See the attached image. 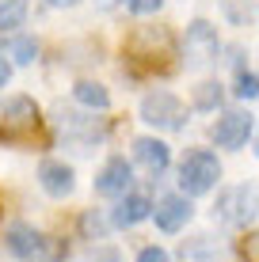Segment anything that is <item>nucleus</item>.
Returning <instances> with one entry per match:
<instances>
[{"label":"nucleus","instance_id":"nucleus-1","mask_svg":"<svg viewBox=\"0 0 259 262\" xmlns=\"http://www.w3.org/2000/svg\"><path fill=\"white\" fill-rule=\"evenodd\" d=\"M126 65H130V76L141 80V76H172L180 69V42L168 27H133V34L126 38Z\"/></svg>","mask_w":259,"mask_h":262},{"label":"nucleus","instance_id":"nucleus-2","mask_svg":"<svg viewBox=\"0 0 259 262\" xmlns=\"http://www.w3.org/2000/svg\"><path fill=\"white\" fill-rule=\"evenodd\" d=\"M4 243L19 262H61L69 255V247L61 239H50L42 236L38 228H31L27 221H15L12 228L4 232Z\"/></svg>","mask_w":259,"mask_h":262},{"label":"nucleus","instance_id":"nucleus-3","mask_svg":"<svg viewBox=\"0 0 259 262\" xmlns=\"http://www.w3.org/2000/svg\"><path fill=\"white\" fill-rule=\"evenodd\" d=\"M42 129V111L31 95H12L4 103V118H0V144H34Z\"/></svg>","mask_w":259,"mask_h":262},{"label":"nucleus","instance_id":"nucleus-4","mask_svg":"<svg viewBox=\"0 0 259 262\" xmlns=\"http://www.w3.org/2000/svg\"><path fill=\"white\" fill-rule=\"evenodd\" d=\"M217 183H221V160L210 148H191L180 160V190L183 194H191V198L210 194Z\"/></svg>","mask_w":259,"mask_h":262},{"label":"nucleus","instance_id":"nucleus-5","mask_svg":"<svg viewBox=\"0 0 259 262\" xmlns=\"http://www.w3.org/2000/svg\"><path fill=\"white\" fill-rule=\"evenodd\" d=\"M259 216V190L248 183L240 186H225L217 194V205H213V221L229 224V228H248Z\"/></svg>","mask_w":259,"mask_h":262},{"label":"nucleus","instance_id":"nucleus-6","mask_svg":"<svg viewBox=\"0 0 259 262\" xmlns=\"http://www.w3.org/2000/svg\"><path fill=\"white\" fill-rule=\"evenodd\" d=\"M137 114H141V122H145V125H153V129H168V133L183 129V122H187L183 103L172 92H149L145 99H141V111Z\"/></svg>","mask_w":259,"mask_h":262},{"label":"nucleus","instance_id":"nucleus-7","mask_svg":"<svg viewBox=\"0 0 259 262\" xmlns=\"http://www.w3.org/2000/svg\"><path fill=\"white\" fill-rule=\"evenodd\" d=\"M255 133V118L248 111H240V106H233V111H221L217 122L210 125V137L217 148H244L248 137Z\"/></svg>","mask_w":259,"mask_h":262},{"label":"nucleus","instance_id":"nucleus-8","mask_svg":"<svg viewBox=\"0 0 259 262\" xmlns=\"http://www.w3.org/2000/svg\"><path fill=\"white\" fill-rule=\"evenodd\" d=\"M221 53V42H217V31L206 23V19H194L187 27V38H183V57L191 61L194 69L198 65H210V61H217Z\"/></svg>","mask_w":259,"mask_h":262},{"label":"nucleus","instance_id":"nucleus-9","mask_svg":"<svg viewBox=\"0 0 259 262\" xmlns=\"http://www.w3.org/2000/svg\"><path fill=\"white\" fill-rule=\"evenodd\" d=\"M133 186V164L126 156H111L95 175V194L99 198H122Z\"/></svg>","mask_w":259,"mask_h":262},{"label":"nucleus","instance_id":"nucleus-10","mask_svg":"<svg viewBox=\"0 0 259 262\" xmlns=\"http://www.w3.org/2000/svg\"><path fill=\"white\" fill-rule=\"evenodd\" d=\"M153 216H156V228L160 232H180L187 221L194 216V205H191V194H164V198H156V205H153Z\"/></svg>","mask_w":259,"mask_h":262},{"label":"nucleus","instance_id":"nucleus-11","mask_svg":"<svg viewBox=\"0 0 259 262\" xmlns=\"http://www.w3.org/2000/svg\"><path fill=\"white\" fill-rule=\"evenodd\" d=\"M149 216H153V202H149V194L126 190L122 198H114V209H111V224H114V228H133V224L149 221Z\"/></svg>","mask_w":259,"mask_h":262},{"label":"nucleus","instance_id":"nucleus-12","mask_svg":"<svg viewBox=\"0 0 259 262\" xmlns=\"http://www.w3.org/2000/svg\"><path fill=\"white\" fill-rule=\"evenodd\" d=\"M38 186L46 190L50 198H69L76 186V175L65 160H42L38 164Z\"/></svg>","mask_w":259,"mask_h":262},{"label":"nucleus","instance_id":"nucleus-13","mask_svg":"<svg viewBox=\"0 0 259 262\" xmlns=\"http://www.w3.org/2000/svg\"><path fill=\"white\" fill-rule=\"evenodd\" d=\"M133 160H137L149 175H164L168 164H172V148L160 137H137L133 141Z\"/></svg>","mask_w":259,"mask_h":262},{"label":"nucleus","instance_id":"nucleus-14","mask_svg":"<svg viewBox=\"0 0 259 262\" xmlns=\"http://www.w3.org/2000/svg\"><path fill=\"white\" fill-rule=\"evenodd\" d=\"M73 99L80 106H88V111H107V106H111V92H107L103 84H95V80H80L73 88Z\"/></svg>","mask_w":259,"mask_h":262},{"label":"nucleus","instance_id":"nucleus-15","mask_svg":"<svg viewBox=\"0 0 259 262\" xmlns=\"http://www.w3.org/2000/svg\"><path fill=\"white\" fill-rule=\"evenodd\" d=\"M27 12L31 4L27 0H0V34H12L27 23Z\"/></svg>","mask_w":259,"mask_h":262},{"label":"nucleus","instance_id":"nucleus-16","mask_svg":"<svg viewBox=\"0 0 259 262\" xmlns=\"http://www.w3.org/2000/svg\"><path fill=\"white\" fill-rule=\"evenodd\" d=\"M221 103H225V88L217 80H202L194 88V111H217Z\"/></svg>","mask_w":259,"mask_h":262},{"label":"nucleus","instance_id":"nucleus-17","mask_svg":"<svg viewBox=\"0 0 259 262\" xmlns=\"http://www.w3.org/2000/svg\"><path fill=\"white\" fill-rule=\"evenodd\" d=\"M233 95H236V99H259V72L240 69L236 80H233Z\"/></svg>","mask_w":259,"mask_h":262},{"label":"nucleus","instance_id":"nucleus-18","mask_svg":"<svg viewBox=\"0 0 259 262\" xmlns=\"http://www.w3.org/2000/svg\"><path fill=\"white\" fill-rule=\"evenodd\" d=\"M34 57H38V42H34L31 34H19V38L12 42V61L15 65H34Z\"/></svg>","mask_w":259,"mask_h":262},{"label":"nucleus","instance_id":"nucleus-19","mask_svg":"<svg viewBox=\"0 0 259 262\" xmlns=\"http://www.w3.org/2000/svg\"><path fill=\"white\" fill-rule=\"evenodd\" d=\"M236 255H240V262H259V228L244 232V236L236 239Z\"/></svg>","mask_w":259,"mask_h":262},{"label":"nucleus","instance_id":"nucleus-20","mask_svg":"<svg viewBox=\"0 0 259 262\" xmlns=\"http://www.w3.org/2000/svg\"><path fill=\"white\" fill-rule=\"evenodd\" d=\"M137 262H172V255L164 247H156V243H149V247L137 251Z\"/></svg>","mask_w":259,"mask_h":262},{"label":"nucleus","instance_id":"nucleus-21","mask_svg":"<svg viewBox=\"0 0 259 262\" xmlns=\"http://www.w3.org/2000/svg\"><path fill=\"white\" fill-rule=\"evenodd\" d=\"M160 4H164V0H126V8L133 15H153Z\"/></svg>","mask_w":259,"mask_h":262},{"label":"nucleus","instance_id":"nucleus-22","mask_svg":"<svg viewBox=\"0 0 259 262\" xmlns=\"http://www.w3.org/2000/svg\"><path fill=\"white\" fill-rule=\"evenodd\" d=\"M80 224H84V232H88V236H95V239H99L103 232H107V224H103L95 213H84V221H80Z\"/></svg>","mask_w":259,"mask_h":262},{"label":"nucleus","instance_id":"nucleus-23","mask_svg":"<svg viewBox=\"0 0 259 262\" xmlns=\"http://www.w3.org/2000/svg\"><path fill=\"white\" fill-rule=\"evenodd\" d=\"M225 12H229V19H236V23L252 19V8H240L236 0H225Z\"/></svg>","mask_w":259,"mask_h":262},{"label":"nucleus","instance_id":"nucleus-24","mask_svg":"<svg viewBox=\"0 0 259 262\" xmlns=\"http://www.w3.org/2000/svg\"><path fill=\"white\" fill-rule=\"evenodd\" d=\"M8 80H12V65H8V61H4V57H0V88H4V84H8Z\"/></svg>","mask_w":259,"mask_h":262},{"label":"nucleus","instance_id":"nucleus-25","mask_svg":"<svg viewBox=\"0 0 259 262\" xmlns=\"http://www.w3.org/2000/svg\"><path fill=\"white\" fill-rule=\"evenodd\" d=\"M50 4H53V8H73L76 0H50Z\"/></svg>","mask_w":259,"mask_h":262},{"label":"nucleus","instance_id":"nucleus-26","mask_svg":"<svg viewBox=\"0 0 259 262\" xmlns=\"http://www.w3.org/2000/svg\"><path fill=\"white\" fill-rule=\"evenodd\" d=\"M252 152H255V156H259V129H255V141H252Z\"/></svg>","mask_w":259,"mask_h":262},{"label":"nucleus","instance_id":"nucleus-27","mask_svg":"<svg viewBox=\"0 0 259 262\" xmlns=\"http://www.w3.org/2000/svg\"><path fill=\"white\" fill-rule=\"evenodd\" d=\"M95 4H103V8H111V4H114V0H95Z\"/></svg>","mask_w":259,"mask_h":262}]
</instances>
